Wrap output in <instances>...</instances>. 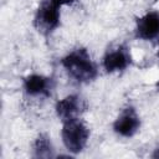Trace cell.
Instances as JSON below:
<instances>
[{"mask_svg": "<svg viewBox=\"0 0 159 159\" xmlns=\"http://www.w3.org/2000/svg\"><path fill=\"white\" fill-rule=\"evenodd\" d=\"M62 67L77 82H89L97 76V67L84 48H76L61 60Z\"/></svg>", "mask_w": 159, "mask_h": 159, "instance_id": "1", "label": "cell"}, {"mask_svg": "<svg viewBox=\"0 0 159 159\" xmlns=\"http://www.w3.org/2000/svg\"><path fill=\"white\" fill-rule=\"evenodd\" d=\"M61 137L66 149L71 153H80L87 145L89 138V130L87 125L77 117L62 122Z\"/></svg>", "mask_w": 159, "mask_h": 159, "instance_id": "2", "label": "cell"}, {"mask_svg": "<svg viewBox=\"0 0 159 159\" xmlns=\"http://www.w3.org/2000/svg\"><path fill=\"white\" fill-rule=\"evenodd\" d=\"M60 19H61L60 6L52 2L51 0H46L39 6L36 11L35 25L39 29V31L43 34H50L58 27Z\"/></svg>", "mask_w": 159, "mask_h": 159, "instance_id": "3", "label": "cell"}, {"mask_svg": "<svg viewBox=\"0 0 159 159\" xmlns=\"http://www.w3.org/2000/svg\"><path fill=\"white\" fill-rule=\"evenodd\" d=\"M140 127V119L134 108L128 107L120 112L117 119L113 123L114 132L124 138L133 137Z\"/></svg>", "mask_w": 159, "mask_h": 159, "instance_id": "4", "label": "cell"}, {"mask_svg": "<svg viewBox=\"0 0 159 159\" xmlns=\"http://www.w3.org/2000/svg\"><path fill=\"white\" fill-rule=\"evenodd\" d=\"M135 36L144 41H152L159 37V12L149 11L137 20Z\"/></svg>", "mask_w": 159, "mask_h": 159, "instance_id": "5", "label": "cell"}, {"mask_svg": "<svg viewBox=\"0 0 159 159\" xmlns=\"http://www.w3.org/2000/svg\"><path fill=\"white\" fill-rule=\"evenodd\" d=\"M56 114L57 117L65 122L72 118H77L80 116V113L84 109V104L81 97L76 96V94H70L65 98H62L61 101H58L56 103Z\"/></svg>", "mask_w": 159, "mask_h": 159, "instance_id": "6", "label": "cell"}, {"mask_svg": "<svg viewBox=\"0 0 159 159\" xmlns=\"http://www.w3.org/2000/svg\"><path fill=\"white\" fill-rule=\"evenodd\" d=\"M129 65L130 55L128 50L122 46L108 51L103 57V68L109 73L124 71Z\"/></svg>", "mask_w": 159, "mask_h": 159, "instance_id": "7", "label": "cell"}, {"mask_svg": "<svg viewBox=\"0 0 159 159\" xmlns=\"http://www.w3.org/2000/svg\"><path fill=\"white\" fill-rule=\"evenodd\" d=\"M22 87L29 96H48L52 89V81L42 75L32 73L24 78Z\"/></svg>", "mask_w": 159, "mask_h": 159, "instance_id": "8", "label": "cell"}, {"mask_svg": "<svg viewBox=\"0 0 159 159\" xmlns=\"http://www.w3.org/2000/svg\"><path fill=\"white\" fill-rule=\"evenodd\" d=\"M34 150L36 157H50L52 152V145L48 137L43 134L39 135L34 143Z\"/></svg>", "mask_w": 159, "mask_h": 159, "instance_id": "9", "label": "cell"}, {"mask_svg": "<svg viewBox=\"0 0 159 159\" xmlns=\"http://www.w3.org/2000/svg\"><path fill=\"white\" fill-rule=\"evenodd\" d=\"M51 1L61 7V6H66V5H72L76 0H51Z\"/></svg>", "mask_w": 159, "mask_h": 159, "instance_id": "10", "label": "cell"}, {"mask_svg": "<svg viewBox=\"0 0 159 159\" xmlns=\"http://www.w3.org/2000/svg\"><path fill=\"white\" fill-rule=\"evenodd\" d=\"M154 157H159V148L157 149V152L154 153Z\"/></svg>", "mask_w": 159, "mask_h": 159, "instance_id": "11", "label": "cell"}, {"mask_svg": "<svg viewBox=\"0 0 159 159\" xmlns=\"http://www.w3.org/2000/svg\"><path fill=\"white\" fill-rule=\"evenodd\" d=\"M158 57H159V51H158Z\"/></svg>", "mask_w": 159, "mask_h": 159, "instance_id": "12", "label": "cell"}]
</instances>
